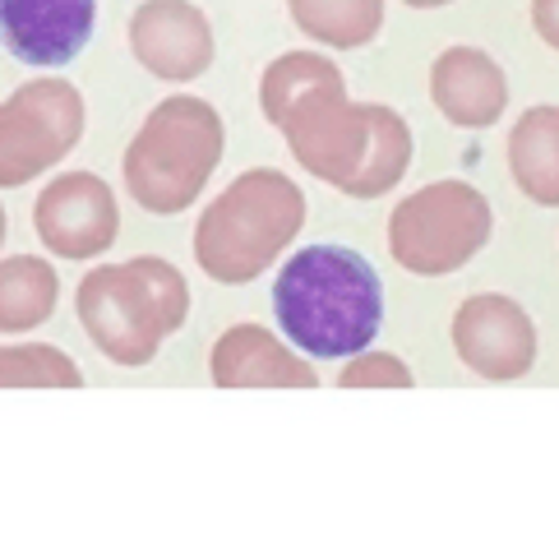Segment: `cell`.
Masks as SVG:
<instances>
[{"mask_svg": "<svg viewBox=\"0 0 559 550\" xmlns=\"http://www.w3.org/2000/svg\"><path fill=\"white\" fill-rule=\"evenodd\" d=\"M277 130L296 163L352 200H379L412 167L407 121L379 103H347L343 79L306 93Z\"/></svg>", "mask_w": 559, "mask_h": 550, "instance_id": "6da1fadb", "label": "cell"}, {"mask_svg": "<svg viewBox=\"0 0 559 550\" xmlns=\"http://www.w3.org/2000/svg\"><path fill=\"white\" fill-rule=\"evenodd\" d=\"M273 314L287 338L319 361L361 357L384 324V287L356 250L306 246L277 273Z\"/></svg>", "mask_w": 559, "mask_h": 550, "instance_id": "7a4b0ae2", "label": "cell"}, {"mask_svg": "<svg viewBox=\"0 0 559 550\" xmlns=\"http://www.w3.org/2000/svg\"><path fill=\"white\" fill-rule=\"evenodd\" d=\"M79 324L93 347L116 366H148L167 333L190 314V287L176 264L157 254H139L126 264H103L84 273L74 291Z\"/></svg>", "mask_w": 559, "mask_h": 550, "instance_id": "3957f363", "label": "cell"}, {"mask_svg": "<svg viewBox=\"0 0 559 550\" xmlns=\"http://www.w3.org/2000/svg\"><path fill=\"white\" fill-rule=\"evenodd\" d=\"M306 227V194L283 171L254 167L241 171L217 200L199 213L194 227V260L223 287H241L259 278L296 231Z\"/></svg>", "mask_w": 559, "mask_h": 550, "instance_id": "277c9868", "label": "cell"}, {"mask_svg": "<svg viewBox=\"0 0 559 550\" xmlns=\"http://www.w3.org/2000/svg\"><path fill=\"white\" fill-rule=\"evenodd\" d=\"M217 163H223V116L204 97H167L139 125L121 171L139 208L171 218L204 194Z\"/></svg>", "mask_w": 559, "mask_h": 550, "instance_id": "5b68a950", "label": "cell"}, {"mask_svg": "<svg viewBox=\"0 0 559 550\" xmlns=\"http://www.w3.org/2000/svg\"><path fill=\"white\" fill-rule=\"evenodd\" d=\"M490 204L467 181H435L407 194L389 218V250L397 268L439 278L463 268L490 241Z\"/></svg>", "mask_w": 559, "mask_h": 550, "instance_id": "8992f818", "label": "cell"}, {"mask_svg": "<svg viewBox=\"0 0 559 550\" xmlns=\"http://www.w3.org/2000/svg\"><path fill=\"white\" fill-rule=\"evenodd\" d=\"M84 134V97L66 79H28L0 103V186H28Z\"/></svg>", "mask_w": 559, "mask_h": 550, "instance_id": "52a82bcc", "label": "cell"}, {"mask_svg": "<svg viewBox=\"0 0 559 550\" xmlns=\"http://www.w3.org/2000/svg\"><path fill=\"white\" fill-rule=\"evenodd\" d=\"M37 241L61 260H97L121 231V208L103 176L66 171L33 204Z\"/></svg>", "mask_w": 559, "mask_h": 550, "instance_id": "ba28073f", "label": "cell"}, {"mask_svg": "<svg viewBox=\"0 0 559 550\" xmlns=\"http://www.w3.org/2000/svg\"><path fill=\"white\" fill-rule=\"evenodd\" d=\"M453 347L463 366L481 380H518L536 361V328L518 301L499 297V291H481V297H467L457 306Z\"/></svg>", "mask_w": 559, "mask_h": 550, "instance_id": "9c48e42d", "label": "cell"}, {"mask_svg": "<svg viewBox=\"0 0 559 550\" xmlns=\"http://www.w3.org/2000/svg\"><path fill=\"white\" fill-rule=\"evenodd\" d=\"M130 51L153 79L186 84L213 65V24L190 0H144L130 14Z\"/></svg>", "mask_w": 559, "mask_h": 550, "instance_id": "30bf717a", "label": "cell"}, {"mask_svg": "<svg viewBox=\"0 0 559 550\" xmlns=\"http://www.w3.org/2000/svg\"><path fill=\"white\" fill-rule=\"evenodd\" d=\"M97 0H0V43L14 61L56 70L88 47Z\"/></svg>", "mask_w": 559, "mask_h": 550, "instance_id": "8fae6325", "label": "cell"}, {"mask_svg": "<svg viewBox=\"0 0 559 550\" xmlns=\"http://www.w3.org/2000/svg\"><path fill=\"white\" fill-rule=\"evenodd\" d=\"M430 97L444 121L486 130L509 111V79L481 47H449L430 65Z\"/></svg>", "mask_w": 559, "mask_h": 550, "instance_id": "7c38bea8", "label": "cell"}, {"mask_svg": "<svg viewBox=\"0 0 559 550\" xmlns=\"http://www.w3.org/2000/svg\"><path fill=\"white\" fill-rule=\"evenodd\" d=\"M209 375L223 388H314L319 384L310 361L292 357L277 343V333L259 324H236L213 343Z\"/></svg>", "mask_w": 559, "mask_h": 550, "instance_id": "4fadbf2b", "label": "cell"}, {"mask_svg": "<svg viewBox=\"0 0 559 550\" xmlns=\"http://www.w3.org/2000/svg\"><path fill=\"white\" fill-rule=\"evenodd\" d=\"M509 171L527 200L559 208V107H532L509 130Z\"/></svg>", "mask_w": 559, "mask_h": 550, "instance_id": "5bb4252c", "label": "cell"}, {"mask_svg": "<svg viewBox=\"0 0 559 550\" xmlns=\"http://www.w3.org/2000/svg\"><path fill=\"white\" fill-rule=\"evenodd\" d=\"M56 297H61V278L47 260H33V254L0 260V333H28L47 324Z\"/></svg>", "mask_w": 559, "mask_h": 550, "instance_id": "9a60e30c", "label": "cell"}, {"mask_svg": "<svg viewBox=\"0 0 559 550\" xmlns=\"http://www.w3.org/2000/svg\"><path fill=\"white\" fill-rule=\"evenodd\" d=\"M296 28L324 47H366L384 24V0H287Z\"/></svg>", "mask_w": 559, "mask_h": 550, "instance_id": "2e32d148", "label": "cell"}, {"mask_svg": "<svg viewBox=\"0 0 559 550\" xmlns=\"http://www.w3.org/2000/svg\"><path fill=\"white\" fill-rule=\"evenodd\" d=\"M343 79V70H337L329 56L319 51H287L277 56V61L264 70V79H259V107H264V116L273 125L287 121V111L301 103L306 93L324 88V84H337Z\"/></svg>", "mask_w": 559, "mask_h": 550, "instance_id": "e0dca14e", "label": "cell"}, {"mask_svg": "<svg viewBox=\"0 0 559 550\" xmlns=\"http://www.w3.org/2000/svg\"><path fill=\"white\" fill-rule=\"evenodd\" d=\"M84 375L61 347H0V388H79Z\"/></svg>", "mask_w": 559, "mask_h": 550, "instance_id": "ac0fdd59", "label": "cell"}, {"mask_svg": "<svg viewBox=\"0 0 559 550\" xmlns=\"http://www.w3.org/2000/svg\"><path fill=\"white\" fill-rule=\"evenodd\" d=\"M343 388H366V384H384V388H407L412 384V370L389 357V351H361V357H352V366L337 375Z\"/></svg>", "mask_w": 559, "mask_h": 550, "instance_id": "d6986e66", "label": "cell"}, {"mask_svg": "<svg viewBox=\"0 0 559 550\" xmlns=\"http://www.w3.org/2000/svg\"><path fill=\"white\" fill-rule=\"evenodd\" d=\"M532 24L542 33V43L559 51V0H532Z\"/></svg>", "mask_w": 559, "mask_h": 550, "instance_id": "ffe728a7", "label": "cell"}, {"mask_svg": "<svg viewBox=\"0 0 559 550\" xmlns=\"http://www.w3.org/2000/svg\"><path fill=\"white\" fill-rule=\"evenodd\" d=\"M412 10H439V5H453V0H403Z\"/></svg>", "mask_w": 559, "mask_h": 550, "instance_id": "44dd1931", "label": "cell"}, {"mask_svg": "<svg viewBox=\"0 0 559 550\" xmlns=\"http://www.w3.org/2000/svg\"><path fill=\"white\" fill-rule=\"evenodd\" d=\"M0 241H5V208H0Z\"/></svg>", "mask_w": 559, "mask_h": 550, "instance_id": "7402d4cb", "label": "cell"}]
</instances>
